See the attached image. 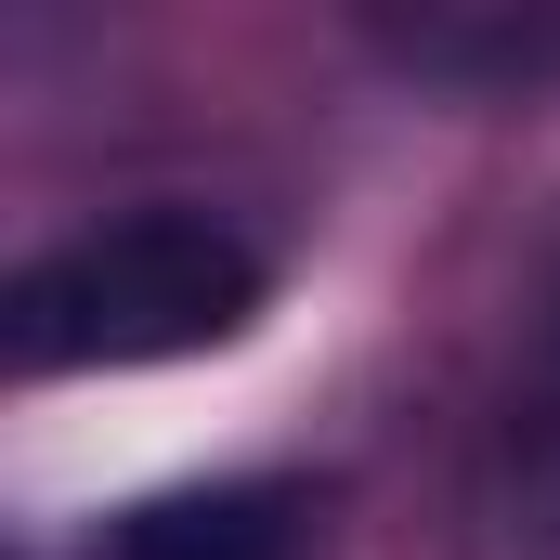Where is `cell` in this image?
Returning <instances> with one entry per match:
<instances>
[{"mask_svg": "<svg viewBox=\"0 0 560 560\" xmlns=\"http://www.w3.org/2000/svg\"><path fill=\"white\" fill-rule=\"evenodd\" d=\"M495 509L535 560H560V261L535 275V313L509 339V418H495Z\"/></svg>", "mask_w": 560, "mask_h": 560, "instance_id": "obj_3", "label": "cell"}, {"mask_svg": "<svg viewBox=\"0 0 560 560\" xmlns=\"http://www.w3.org/2000/svg\"><path fill=\"white\" fill-rule=\"evenodd\" d=\"M275 300V248L209 196H143L79 235H52L13 275V378H118L248 339Z\"/></svg>", "mask_w": 560, "mask_h": 560, "instance_id": "obj_1", "label": "cell"}, {"mask_svg": "<svg viewBox=\"0 0 560 560\" xmlns=\"http://www.w3.org/2000/svg\"><path fill=\"white\" fill-rule=\"evenodd\" d=\"M92 560H326V495L287 469H235V482H183L105 522Z\"/></svg>", "mask_w": 560, "mask_h": 560, "instance_id": "obj_2", "label": "cell"}]
</instances>
